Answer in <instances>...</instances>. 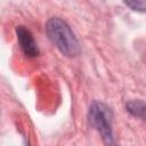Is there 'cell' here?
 Here are the masks:
<instances>
[{
  "label": "cell",
  "mask_w": 146,
  "mask_h": 146,
  "mask_svg": "<svg viewBox=\"0 0 146 146\" xmlns=\"http://www.w3.org/2000/svg\"><path fill=\"white\" fill-rule=\"evenodd\" d=\"M46 32L56 48L67 57L80 54V44L70 25L59 17H51L46 24Z\"/></svg>",
  "instance_id": "obj_1"
},
{
  "label": "cell",
  "mask_w": 146,
  "mask_h": 146,
  "mask_svg": "<svg viewBox=\"0 0 146 146\" xmlns=\"http://www.w3.org/2000/svg\"><path fill=\"white\" fill-rule=\"evenodd\" d=\"M89 123L99 132L104 144L106 146H115V139L113 133V113L111 108L98 100L91 103L88 112Z\"/></svg>",
  "instance_id": "obj_2"
},
{
  "label": "cell",
  "mask_w": 146,
  "mask_h": 146,
  "mask_svg": "<svg viewBox=\"0 0 146 146\" xmlns=\"http://www.w3.org/2000/svg\"><path fill=\"white\" fill-rule=\"evenodd\" d=\"M16 35H17V41L21 46V49L27 57L33 58L39 55L38 44L29 29H26L25 26H22V25L17 26Z\"/></svg>",
  "instance_id": "obj_3"
},
{
  "label": "cell",
  "mask_w": 146,
  "mask_h": 146,
  "mask_svg": "<svg viewBox=\"0 0 146 146\" xmlns=\"http://www.w3.org/2000/svg\"><path fill=\"white\" fill-rule=\"evenodd\" d=\"M125 108L131 115L141 120H146V103L141 99H131L127 102Z\"/></svg>",
  "instance_id": "obj_4"
},
{
  "label": "cell",
  "mask_w": 146,
  "mask_h": 146,
  "mask_svg": "<svg viewBox=\"0 0 146 146\" xmlns=\"http://www.w3.org/2000/svg\"><path fill=\"white\" fill-rule=\"evenodd\" d=\"M125 5L128 7H130L132 10L146 11V3L143 1H129V2H125Z\"/></svg>",
  "instance_id": "obj_5"
}]
</instances>
